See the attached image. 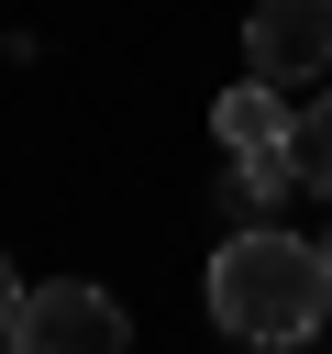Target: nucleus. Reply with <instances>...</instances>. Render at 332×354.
<instances>
[{
  "mask_svg": "<svg viewBox=\"0 0 332 354\" xmlns=\"http://www.w3.org/2000/svg\"><path fill=\"white\" fill-rule=\"evenodd\" d=\"M210 133H221V155L288 144V133H299V100H277V77H243V88H221V100H210Z\"/></svg>",
  "mask_w": 332,
  "mask_h": 354,
  "instance_id": "nucleus-4",
  "label": "nucleus"
},
{
  "mask_svg": "<svg viewBox=\"0 0 332 354\" xmlns=\"http://www.w3.org/2000/svg\"><path fill=\"white\" fill-rule=\"evenodd\" d=\"M11 321H22V277H11V254H0V343H11Z\"/></svg>",
  "mask_w": 332,
  "mask_h": 354,
  "instance_id": "nucleus-7",
  "label": "nucleus"
},
{
  "mask_svg": "<svg viewBox=\"0 0 332 354\" xmlns=\"http://www.w3.org/2000/svg\"><path fill=\"white\" fill-rule=\"evenodd\" d=\"M321 332H332V321H321Z\"/></svg>",
  "mask_w": 332,
  "mask_h": 354,
  "instance_id": "nucleus-8",
  "label": "nucleus"
},
{
  "mask_svg": "<svg viewBox=\"0 0 332 354\" xmlns=\"http://www.w3.org/2000/svg\"><path fill=\"white\" fill-rule=\"evenodd\" d=\"M321 254H332V243H321Z\"/></svg>",
  "mask_w": 332,
  "mask_h": 354,
  "instance_id": "nucleus-9",
  "label": "nucleus"
},
{
  "mask_svg": "<svg viewBox=\"0 0 332 354\" xmlns=\"http://www.w3.org/2000/svg\"><path fill=\"white\" fill-rule=\"evenodd\" d=\"M288 155H299V177H310V188H332V100H299V133H288Z\"/></svg>",
  "mask_w": 332,
  "mask_h": 354,
  "instance_id": "nucleus-6",
  "label": "nucleus"
},
{
  "mask_svg": "<svg viewBox=\"0 0 332 354\" xmlns=\"http://www.w3.org/2000/svg\"><path fill=\"white\" fill-rule=\"evenodd\" d=\"M210 321L232 343H321V321H332V254H310L299 232L243 221L210 254Z\"/></svg>",
  "mask_w": 332,
  "mask_h": 354,
  "instance_id": "nucleus-1",
  "label": "nucleus"
},
{
  "mask_svg": "<svg viewBox=\"0 0 332 354\" xmlns=\"http://www.w3.org/2000/svg\"><path fill=\"white\" fill-rule=\"evenodd\" d=\"M243 66L277 88H310L332 66V0H255L243 11Z\"/></svg>",
  "mask_w": 332,
  "mask_h": 354,
  "instance_id": "nucleus-3",
  "label": "nucleus"
},
{
  "mask_svg": "<svg viewBox=\"0 0 332 354\" xmlns=\"http://www.w3.org/2000/svg\"><path fill=\"white\" fill-rule=\"evenodd\" d=\"M288 188H299V155H288V144H255V155H232V199H243V210H277Z\"/></svg>",
  "mask_w": 332,
  "mask_h": 354,
  "instance_id": "nucleus-5",
  "label": "nucleus"
},
{
  "mask_svg": "<svg viewBox=\"0 0 332 354\" xmlns=\"http://www.w3.org/2000/svg\"><path fill=\"white\" fill-rule=\"evenodd\" d=\"M11 343H33V354H122L133 321L111 310V288H89V277H44V288H22Z\"/></svg>",
  "mask_w": 332,
  "mask_h": 354,
  "instance_id": "nucleus-2",
  "label": "nucleus"
}]
</instances>
